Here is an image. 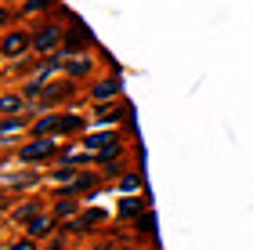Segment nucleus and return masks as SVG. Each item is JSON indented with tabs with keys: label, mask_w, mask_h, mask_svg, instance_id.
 Listing matches in <instances>:
<instances>
[{
	"label": "nucleus",
	"mask_w": 253,
	"mask_h": 250,
	"mask_svg": "<svg viewBox=\"0 0 253 250\" xmlns=\"http://www.w3.org/2000/svg\"><path fill=\"white\" fill-rule=\"evenodd\" d=\"M26 48H29L26 33H11V37H4V44H0V51H4L7 58H15V54H22Z\"/></svg>",
	"instance_id": "1"
},
{
	"label": "nucleus",
	"mask_w": 253,
	"mask_h": 250,
	"mask_svg": "<svg viewBox=\"0 0 253 250\" xmlns=\"http://www.w3.org/2000/svg\"><path fill=\"white\" fill-rule=\"evenodd\" d=\"M54 152V142H33L22 149V160H40V156H51Z\"/></svg>",
	"instance_id": "2"
},
{
	"label": "nucleus",
	"mask_w": 253,
	"mask_h": 250,
	"mask_svg": "<svg viewBox=\"0 0 253 250\" xmlns=\"http://www.w3.org/2000/svg\"><path fill=\"white\" fill-rule=\"evenodd\" d=\"M54 44H58V29H54V26H51V29H43L40 37H37V48H40V51H51Z\"/></svg>",
	"instance_id": "3"
},
{
	"label": "nucleus",
	"mask_w": 253,
	"mask_h": 250,
	"mask_svg": "<svg viewBox=\"0 0 253 250\" xmlns=\"http://www.w3.org/2000/svg\"><path fill=\"white\" fill-rule=\"evenodd\" d=\"M47 232H51V221H47V218L29 221V236H47Z\"/></svg>",
	"instance_id": "4"
},
{
	"label": "nucleus",
	"mask_w": 253,
	"mask_h": 250,
	"mask_svg": "<svg viewBox=\"0 0 253 250\" xmlns=\"http://www.w3.org/2000/svg\"><path fill=\"white\" fill-rule=\"evenodd\" d=\"M18 109H22V98H15V95L0 98V112H18Z\"/></svg>",
	"instance_id": "5"
},
{
	"label": "nucleus",
	"mask_w": 253,
	"mask_h": 250,
	"mask_svg": "<svg viewBox=\"0 0 253 250\" xmlns=\"http://www.w3.org/2000/svg\"><path fill=\"white\" fill-rule=\"evenodd\" d=\"M116 91H120L116 80H109V84H94V95H98V98H109V95H116Z\"/></svg>",
	"instance_id": "6"
},
{
	"label": "nucleus",
	"mask_w": 253,
	"mask_h": 250,
	"mask_svg": "<svg viewBox=\"0 0 253 250\" xmlns=\"http://www.w3.org/2000/svg\"><path fill=\"white\" fill-rule=\"evenodd\" d=\"M69 73H76V76H87V73H90V62H87V58H80V62H69Z\"/></svg>",
	"instance_id": "7"
},
{
	"label": "nucleus",
	"mask_w": 253,
	"mask_h": 250,
	"mask_svg": "<svg viewBox=\"0 0 253 250\" xmlns=\"http://www.w3.org/2000/svg\"><path fill=\"white\" fill-rule=\"evenodd\" d=\"M112 116H120V112L112 109V105H105V109H98V120H112Z\"/></svg>",
	"instance_id": "8"
},
{
	"label": "nucleus",
	"mask_w": 253,
	"mask_h": 250,
	"mask_svg": "<svg viewBox=\"0 0 253 250\" xmlns=\"http://www.w3.org/2000/svg\"><path fill=\"white\" fill-rule=\"evenodd\" d=\"M134 210H141V203L137 200H123V214H134Z\"/></svg>",
	"instance_id": "9"
},
{
	"label": "nucleus",
	"mask_w": 253,
	"mask_h": 250,
	"mask_svg": "<svg viewBox=\"0 0 253 250\" xmlns=\"http://www.w3.org/2000/svg\"><path fill=\"white\" fill-rule=\"evenodd\" d=\"M4 18H7V15H4V11H0V22H4Z\"/></svg>",
	"instance_id": "10"
}]
</instances>
